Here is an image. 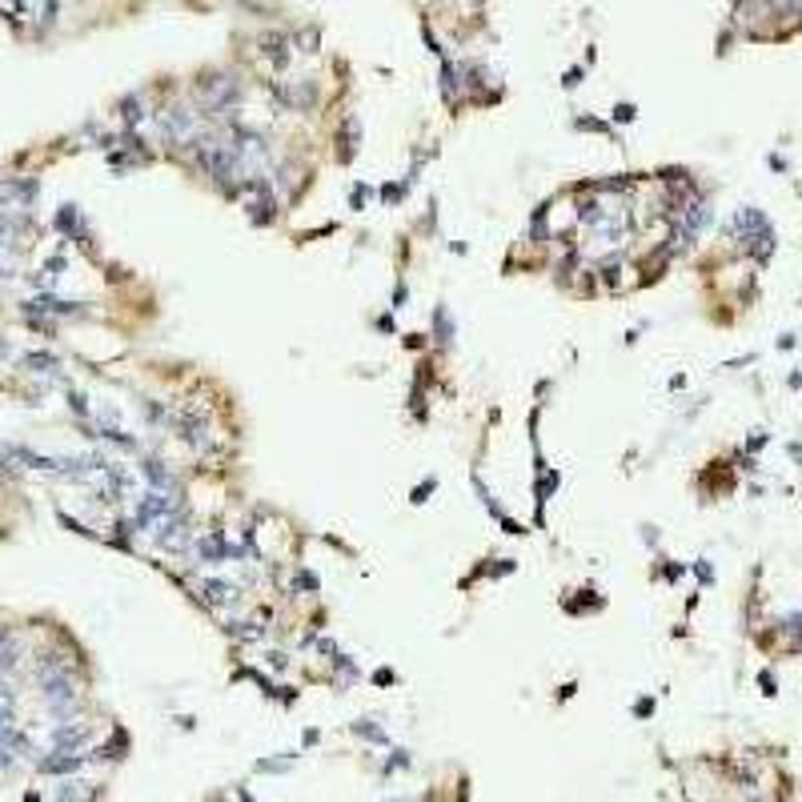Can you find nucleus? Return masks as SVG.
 <instances>
[{"label": "nucleus", "mask_w": 802, "mask_h": 802, "mask_svg": "<svg viewBox=\"0 0 802 802\" xmlns=\"http://www.w3.org/2000/svg\"><path fill=\"white\" fill-rule=\"evenodd\" d=\"M4 461H20L25 469H41V474H60V458H44V453L28 450V445H0Z\"/></svg>", "instance_id": "f257e3e1"}, {"label": "nucleus", "mask_w": 802, "mask_h": 802, "mask_svg": "<svg viewBox=\"0 0 802 802\" xmlns=\"http://www.w3.org/2000/svg\"><path fill=\"white\" fill-rule=\"evenodd\" d=\"M89 722H60L57 730H52V751H68V754H81V746L89 743Z\"/></svg>", "instance_id": "f03ea898"}, {"label": "nucleus", "mask_w": 802, "mask_h": 802, "mask_svg": "<svg viewBox=\"0 0 802 802\" xmlns=\"http://www.w3.org/2000/svg\"><path fill=\"white\" fill-rule=\"evenodd\" d=\"M25 751H28V738L20 735L9 719H4V722H0V770H9Z\"/></svg>", "instance_id": "7ed1b4c3"}, {"label": "nucleus", "mask_w": 802, "mask_h": 802, "mask_svg": "<svg viewBox=\"0 0 802 802\" xmlns=\"http://www.w3.org/2000/svg\"><path fill=\"white\" fill-rule=\"evenodd\" d=\"M97 798V786L84 782V778H65L57 786V802H92Z\"/></svg>", "instance_id": "20e7f679"}, {"label": "nucleus", "mask_w": 802, "mask_h": 802, "mask_svg": "<svg viewBox=\"0 0 802 802\" xmlns=\"http://www.w3.org/2000/svg\"><path fill=\"white\" fill-rule=\"evenodd\" d=\"M81 754H68V751H52L49 759L41 762V770L44 774H76V770H81Z\"/></svg>", "instance_id": "39448f33"}, {"label": "nucleus", "mask_w": 802, "mask_h": 802, "mask_svg": "<svg viewBox=\"0 0 802 802\" xmlns=\"http://www.w3.org/2000/svg\"><path fill=\"white\" fill-rule=\"evenodd\" d=\"M200 598L213 602V606H225V602L237 598V586L217 582V578H200Z\"/></svg>", "instance_id": "423d86ee"}, {"label": "nucleus", "mask_w": 802, "mask_h": 802, "mask_svg": "<svg viewBox=\"0 0 802 802\" xmlns=\"http://www.w3.org/2000/svg\"><path fill=\"white\" fill-rule=\"evenodd\" d=\"M141 469H145V477L153 482V490H157V493H169V490H173V474H169V469L161 466V461H145Z\"/></svg>", "instance_id": "0eeeda50"}, {"label": "nucleus", "mask_w": 802, "mask_h": 802, "mask_svg": "<svg viewBox=\"0 0 802 802\" xmlns=\"http://www.w3.org/2000/svg\"><path fill=\"white\" fill-rule=\"evenodd\" d=\"M73 301H57V297H33L28 301V313H73Z\"/></svg>", "instance_id": "6e6552de"}, {"label": "nucleus", "mask_w": 802, "mask_h": 802, "mask_svg": "<svg viewBox=\"0 0 802 802\" xmlns=\"http://www.w3.org/2000/svg\"><path fill=\"white\" fill-rule=\"evenodd\" d=\"M25 369H28V373H52V369H60V361L52 358V353H28Z\"/></svg>", "instance_id": "1a4fd4ad"}, {"label": "nucleus", "mask_w": 802, "mask_h": 802, "mask_svg": "<svg viewBox=\"0 0 802 802\" xmlns=\"http://www.w3.org/2000/svg\"><path fill=\"white\" fill-rule=\"evenodd\" d=\"M189 125H193V113H185V109H173V117H165V133H173V137H185Z\"/></svg>", "instance_id": "9d476101"}, {"label": "nucleus", "mask_w": 802, "mask_h": 802, "mask_svg": "<svg viewBox=\"0 0 802 802\" xmlns=\"http://www.w3.org/2000/svg\"><path fill=\"white\" fill-rule=\"evenodd\" d=\"M12 706H17V694H12L9 682H0V722L12 714Z\"/></svg>", "instance_id": "9b49d317"}, {"label": "nucleus", "mask_w": 802, "mask_h": 802, "mask_svg": "<svg viewBox=\"0 0 802 802\" xmlns=\"http://www.w3.org/2000/svg\"><path fill=\"white\" fill-rule=\"evenodd\" d=\"M12 654H17V646H12V638L0 630V662H12Z\"/></svg>", "instance_id": "f8f14e48"}, {"label": "nucleus", "mask_w": 802, "mask_h": 802, "mask_svg": "<svg viewBox=\"0 0 802 802\" xmlns=\"http://www.w3.org/2000/svg\"><path fill=\"white\" fill-rule=\"evenodd\" d=\"M57 225H60V229H73V225H76V209H73V205H65V209L57 213Z\"/></svg>", "instance_id": "ddd939ff"}, {"label": "nucleus", "mask_w": 802, "mask_h": 802, "mask_svg": "<svg viewBox=\"0 0 802 802\" xmlns=\"http://www.w3.org/2000/svg\"><path fill=\"white\" fill-rule=\"evenodd\" d=\"M0 358H9V342L4 337H0Z\"/></svg>", "instance_id": "4468645a"}, {"label": "nucleus", "mask_w": 802, "mask_h": 802, "mask_svg": "<svg viewBox=\"0 0 802 802\" xmlns=\"http://www.w3.org/2000/svg\"><path fill=\"white\" fill-rule=\"evenodd\" d=\"M790 453H794V458H798V461H802V445H790Z\"/></svg>", "instance_id": "2eb2a0df"}, {"label": "nucleus", "mask_w": 802, "mask_h": 802, "mask_svg": "<svg viewBox=\"0 0 802 802\" xmlns=\"http://www.w3.org/2000/svg\"><path fill=\"white\" fill-rule=\"evenodd\" d=\"M25 802H41V798H36V794H28V798H25Z\"/></svg>", "instance_id": "dca6fc26"}]
</instances>
